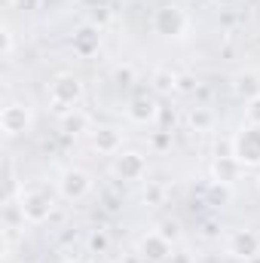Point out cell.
<instances>
[{
  "label": "cell",
  "instance_id": "obj_8",
  "mask_svg": "<svg viewBox=\"0 0 260 263\" xmlns=\"http://www.w3.org/2000/svg\"><path fill=\"white\" fill-rule=\"evenodd\" d=\"M227 251L239 260H254L260 254V233L254 230H233L230 233V242H227Z\"/></svg>",
  "mask_w": 260,
  "mask_h": 263
},
{
  "label": "cell",
  "instance_id": "obj_23",
  "mask_svg": "<svg viewBox=\"0 0 260 263\" xmlns=\"http://www.w3.org/2000/svg\"><path fill=\"white\" fill-rule=\"evenodd\" d=\"M208 199H211L214 205H224V202L230 199V187H227V184H214V181H211V187H208Z\"/></svg>",
  "mask_w": 260,
  "mask_h": 263
},
{
  "label": "cell",
  "instance_id": "obj_29",
  "mask_svg": "<svg viewBox=\"0 0 260 263\" xmlns=\"http://www.w3.org/2000/svg\"><path fill=\"white\" fill-rule=\"evenodd\" d=\"M18 3H22V6H28V9H31V6H34V3H37V0H18Z\"/></svg>",
  "mask_w": 260,
  "mask_h": 263
},
{
  "label": "cell",
  "instance_id": "obj_2",
  "mask_svg": "<svg viewBox=\"0 0 260 263\" xmlns=\"http://www.w3.org/2000/svg\"><path fill=\"white\" fill-rule=\"evenodd\" d=\"M18 205H22V214L28 223H46L55 211V196L43 187H31V190L18 193Z\"/></svg>",
  "mask_w": 260,
  "mask_h": 263
},
{
  "label": "cell",
  "instance_id": "obj_26",
  "mask_svg": "<svg viewBox=\"0 0 260 263\" xmlns=\"http://www.w3.org/2000/svg\"><path fill=\"white\" fill-rule=\"evenodd\" d=\"M193 89H196V80L187 77V73H181L178 77V92H193Z\"/></svg>",
  "mask_w": 260,
  "mask_h": 263
},
{
  "label": "cell",
  "instance_id": "obj_28",
  "mask_svg": "<svg viewBox=\"0 0 260 263\" xmlns=\"http://www.w3.org/2000/svg\"><path fill=\"white\" fill-rule=\"evenodd\" d=\"M214 3H217V6H224V9H230V6H236L239 0H214Z\"/></svg>",
  "mask_w": 260,
  "mask_h": 263
},
{
  "label": "cell",
  "instance_id": "obj_12",
  "mask_svg": "<svg viewBox=\"0 0 260 263\" xmlns=\"http://www.w3.org/2000/svg\"><path fill=\"white\" fill-rule=\"evenodd\" d=\"M239 175H242V162L233 156V153H224V156H214V162H211V178H214V184H233V181H239Z\"/></svg>",
  "mask_w": 260,
  "mask_h": 263
},
{
  "label": "cell",
  "instance_id": "obj_10",
  "mask_svg": "<svg viewBox=\"0 0 260 263\" xmlns=\"http://www.w3.org/2000/svg\"><path fill=\"white\" fill-rule=\"evenodd\" d=\"M159 104L153 101V98H147V95H138V98H132V104L126 107V114H129L132 123H138V126H150V123H156L159 120Z\"/></svg>",
  "mask_w": 260,
  "mask_h": 263
},
{
  "label": "cell",
  "instance_id": "obj_24",
  "mask_svg": "<svg viewBox=\"0 0 260 263\" xmlns=\"http://www.w3.org/2000/svg\"><path fill=\"white\" fill-rule=\"evenodd\" d=\"M153 147H156V150H169V147H172V132L169 129L153 132Z\"/></svg>",
  "mask_w": 260,
  "mask_h": 263
},
{
  "label": "cell",
  "instance_id": "obj_9",
  "mask_svg": "<svg viewBox=\"0 0 260 263\" xmlns=\"http://www.w3.org/2000/svg\"><path fill=\"white\" fill-rule=\"evenodd\" d=\"M169 254H172V242L162 239L159 233H147V236L138 242V257L147 260V263H162Z\"/></svg>",
  "mask_w": 260,
  "mask_h": 263
},
{
  "label": "cell",
  "instance_id": "obj_18",
  "mask_svg": "<svg viewBox=\"0 0 260 263\" xmlns=\"http://www.w3.org/2000/svg\"><path fill=\"white\" fill-rule=\"evenodd\" d=\"M107 248H110V236L104 230H92L89 233V251L92 254H104Z\"/></svg>",
  "mask_w": 260,
  "mask_h": 263
},
{
  "label": "cell",
  "instance_id": "obj_11",
  "mask_svg": "<svg viewBox=\"0 0 260 263\" xmlns=\"http://www.w3.org/2000/svg\"><path fill=\"white\" fill-rule=\"evenodd\" d=\"M101 46V28L98 25H83L77 34H73V52L80 59H92Z\"/></svg>",
  "mask_w": 260,
  "mask_h": 263
},
{
  "label": "cell",
  "instance_id": "obj_21",
  "mask_svg": "<svg viewBox=\"0 0 260 263\" xmlns=\"http://www.w3.org/2000/svg\"><path fill=\"white\" fill-rule=\"evenodd\" d=\"M156 233H159L162 239H169L172 245L181 239V227H178V220H165V223H159V230H156Z\"/></svg>",
  "mask_w": 260,
  "mask_h": 263
},
{
  "label": "cell",
  "instance_id": "obj_14",
  "mask_svg": "<svg viewBox=\"0 0 260 263\" xmlns=\"http://www.w3.org/2000/svg\"><path fill=\"white\" fill-rule=\"evenodd\" d=\"M233 92L236 98H242L245 104L260 98V70H239L233 77Z\"/></svg>",
  "mask_w": 260,
  "mask_h": 263
},
{
  "label": "cell",
  "instance_id": "obj_19",
  "mask_svg": "<svg viewBox=\"0 0 260 263\" xmlns=\"http://www.w3.org/2000/svg\"><path fill=\"white\" fill-rule=\"evenodd\" d=\"M187 120H190V126H193L196 132H208L211 129V114H208L205 107H193Z\"/></svg>",
  "mask_w": 260,
  "mask_h": 263
},
{
  "label": "cell",
  "instance_id": "obj_1",
  "mask_svg": "<svg viewBox=\"0 0 260 263\" xmlns=\"http://www.w3.org/2000/svg\"><path fill=\"white\" fill-rule=\"evenodd\" d=\"M49 101H52V107H55L59 117L77 110V104L83 101V83H80V77H73V73H59V77L49 83Z\"/></svg>",
  "mask_w": 260,
  "mask_h": 263
},
{
  "label": "cell",
  "instance_id": "obj_3",
  "mask_svg": "<svg viewBox=\"0 0 260 263\" xmlns=\"http://www.w3.org/2000/svg\"><path fill=\"white\" fill-rule=\"evenodd\" d=\"M153 28L162 37H184L187 28H190V18H187V12L178 3H162L153 12Z\"/></svg>",
  "mask_w": 260,
  "mask_h": 263
},
{
  "label": "cell",
  "instance_id": "obj_30",
  "mask_svg": "<svg viewBox=\"0 0 260 263\" xmlns=\"http://www.w3.org/2000/svg\"><path fill=\"white\" fill-rule=\"evenodd\" d=\"M67 263H73V260H67Z\"/></svg>",
  "mask_w": 260,
  "mask_h": 263
},
{
  "label": "cell",
  "instance_id": "obj_25",
  "mask_svg": "<svg viewBox=\"0 0 260 263\" xmlns=\"http://www.w3.org/2000/svg\"><path fill=\"white\" fill-rule=\"evenodd\" d=\"M245 117H248V123H251V126H260V98L248 101V107H245Z\"/></svg>",
  "mask_w": 260,
  "mask_h": 263
},
{
  "label": "cell",
  "instance_id": "obj_17",
  "mask_svg": "<svg viewBox=\"0 0 260 263\" xmlns=\"http://www.w3.org/2000/svg\"><path fill=\"white\" fill-rule=\"evenodd\" d=\"M110 77H114V83H117L120 89H129V86H135V80H138V70H135V65L123 62V65H117L110 70Z\"/></svg>",
  "mask_w": 260,
  "mask_h": 263
},
{
  "label": "cell",
  "instance_id": "obj_22",
  "mask_svg": "<svg viewBox=\"0 0 260 263\" xmlns=\"http://www.w3.org/2000/svg\"><path fill=\"white\" fill-rule=\"evenodd\" d=\"M162 199H165V187L162 184H147V190H144V202L147 205H162Z\"/></svg>",
  "mask_w": 260,
  "mask_h": 263
},
{
  "label": "cell",
  "instance_id": "obj_15",
  "mask_svg": "<svg viewBox=\"0 0 260 263\" xmlns=\"http://www.w3.org/2000/svg\"><path fill=\"white\" fill-rule=\"evenodd\" d=\"M150 83H153V92H159V95L178 92V73H172L169 67H156L153 77H150Z\"/></svg>",
  "mask_w": 260,
  "mask_h": 263
},
{
  "label": "cell",
  "instance_id": "obj_6",
  "mask_svg": "<svg viewBox=\"0 0 260 263\" xmlns=\"http://www.w3.org/2000/svg\"><path fill=\"white\" fill-rule=\"evenodd\" d=\"M89 190H92V178H89L83 168H65V172L59 175V193H62V199H67V202L86 199Z\"/></svg>",
  "mask_w": 260,
  "mask_h": 263
},
{
  "label": "cell",
  "instance_id": "obj_13",
  "mask_svg": "<svg viewBox=\"0 0 260 263\" xmlns=\"http://www.w3.org/2000/svg\"><path fill=\"white\" fill-rule=\"evenodd\" d=\"M92 147L104 156H117L123 150V132L114 129V126H98L92 132Z\"/></svg>",
  "mask_w": 260,
  "mask_h": 263
},
{
  "label": "cell",
  "instance_id": "obj_4",
  "mask_svg": "<svg viewBox=\"0 0 260 263\" xmlns=\"http://www.w3.org/2000/svg\"><path fill=\"white\" fill-rule=\"evenodd\" d=\"M230 147H233V156L242 165H260V126H251V123L242 126L233 135Z\"/></svg>",
  "mask_w": 260,
  "mask_h": 263
},
{
  "label": "cell",
  "instance_id": "obj_27",
  "mask_svg": "<svg viewBox=\"0 0 260 263\" xmlns=\"http://www.w3.org/2000/svg\"><path fill=\"white\" fill-rule=\"evenodd\" d=\"M104 22H107V9L101 6V9H95V15H92V25H98V28H101Z\"/></svg>",
  "mask_w": 260,
  "mask_h": 263
},
{
  "label": "cell",
  "instance_id": "obj_16",
  "mask_svg": "<svg viewBox=\"0 0 260 263\" xmlns=\"http://www.w3.org/2000/svg\"><path fill=\"white\" fill-rule=\"evenodd\" d=\"M89 129V117L86 114H80V110H70L62 117V132L65 135H80V132Z\"/></svg>",
  "mask_w": 260,
  "mask_h": 263
},
{
  "label": "cell",
  "instance_id": "obj_5",
  "mask_svg": "<svg viewBox=\"0 0 260 263\" xmlns=\"http://www.w3.org/2000/svg\"><path fill=\"white\" fill-rule=\"evenodd\" d=\"M34 123V114H31V104L25 101H9L3 110H0V129L6 138H18L31 129Z\"/></svg>",
  "mask_w": 260,
  "mask_h": 263
},
{
  "label": "cell",
  "instance_id": "obj_20",
  "mask_svg": "<svg viewBox=\"0 0 260 263\" xmlns=\"http://www.w3.org/2000/svg\"><path fill=\"white\" fill-rule=\"evenodd\" d=\"M12 49H15L12 31H9V25H3V28H0V55H3V59H12Z\"/></svg>",
  "mask_w": 260,
  "mask_h": 263
},
{
  "label": "cell",
  "instance_id": "obj_7",
  "mask_svg": "<svg viewBox=\"0 0 260 263\" xmlns=\"http://www.w3.org/2000/svg\"><path fill=\"white\" fill-rule=\"evenodd\" d=\"M114 175L123 181H141L147 175V156L141 150H120L114 159Z\"/></svg>",
  "mask_w": 260,
  "mask_h": 263
}]
</instances>
